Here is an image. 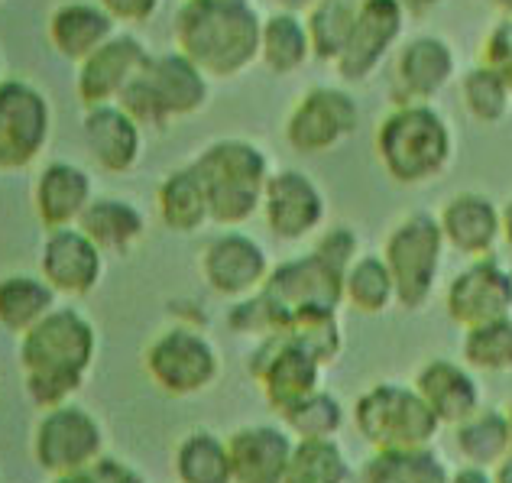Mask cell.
<instances>
[{
  "instance_id": "7bdbcfd3",
  "label": "cell",
  "mask_w": 512,
  "mask_h": 483,
  "mask_svg": "<svg viewBox=\"0 0 512 483\" xmlns=\"http://www.w3.org/2000/svg\"><path fill=\"white\" fill-rule=\"evenodd\" d=\"M480 62L493 65V69L503 75V82L512 88V20L509 17H500L490 26L487 39H483Z\"/></svg>"
},
{
  "instance_id": "681fc988",
  "label": "cell",
  "mask_w": 512,
  "mask_h": 483,
  "mask_svg": "<svg viewBox=\"0 0 512 483\" xmlns=\"http://www.w3.org/2000/svg\"><path fill=\"white\" fill-rule=\"evenodd\" d=\"M503 244L512 250V198L503 205Z\"/></svg>"
},
{
  "instance_id": "d590c367",
  "label": "cell",
  "mask_w": 512,
  "mask_h": 483,
  "mask_svg": "<svg viewBox=\"0 0 512 483\" xmlns=\"http://www.w3.org/2000/svg\"><path fill=\"white\" fill-rule=\"evenodd\" d=\"M350 467L334 438H295L282 483H347Z\"/></svg>"
},
{
  "instance_id": "9a60e30c",
  "label": "cell",
  "mask_w": 512,
  "mask_h": 483,
  "mask_svg": "<svg viewBox=\"0 0 512 483\" xmlns=\"http://www.w3.org/2000/svg\"><path fill=\"white\" fill-rule=\"evenodd\" d=\"M198 270L205 286L221 295V299H244V295L260 292L273 263L269 253L256 237H250L240 227H224L218 237L208 240V247L201 250Z\"/></svg>"
},
{
  "instance_id": "44dd1931",
  "label": "cell",
  "mask_w": 512,
  "mask_h": 483,
  "mask_svg": "<svg viewBox=\"0 0 512 483\" xmlns=\"http://www.w3.org/2000/svg\"><path fill=\"white\" fill-rule=\"evenodd\" d=\"M39 270L43 279L59 295H88L101 283L104 253L78 224L56 227L49 231L43 253H39Z\"/></svg>"
},
{
  "instance_id": "603a6c76",
  "label": "cell",
  "mask_w": 512,
  "mask_h": 483,
  "mask_svg": "<svg viewBox=\"0 0 512 483\" xmlns=\"http://www.w3.org/2000/svg\"><path fill=\"white\" fill-rule=\"evenodd\" d=\"M295 448L286 425H244L227 438L234 483H282Z\"/></svg>"
},
{
  "instance_id": "9c48e42d",
  "label": "cell",
  "mask_w": 512,
  "mask_h": 483,
  "mask_svg": "<svg viewBox=\"0 0 512 483\" xmlns=\"http://www.w3.org/2000/svg\"><path fill=\"white\" fill-rule=\"evenodd\" d=\"M406 23L409 13L402 7V0H357L347 46L341 59L334 62V72H338L341 82L357 88L380 75L399 43L406 39Z\"/></svg>"
},
{
  "instance_id": "7dc6e473",
  "label": "cell",
  "mask_w": 512,
  "mask_h": 483,
  "mask_svg": "<svg viewBox=\"0 0 512 483\" xmlns=\"http://www.w3.org/2000/svg\"><path fill=\"white\" fill-rule=\"evenodd\" d=\"M444 4H448V0H402V7H406V13L412 20H425L435 10H441Z\"/></svg>"
},
{
  "instance_id": "4dcf8cb0",
  "label": "cell",
  "mask_w": 512,
  "mask_h": 483,
  "mask_svg": "<svg viewBox=\"0 0 512 483\" xmlns=\"http://www.w3.org/2000/svg\"><path fill=\"white\" fill-rule=\"evenodd\" d=\"M457 101L464 114L480 127L503 124L512 111V88L503 82V75L487 62H477L457 78Z\"/></svg>"
},
{
  "instance_id": "c3c4849f",
  "label": "cell",
  "mask_w": 512,
  "mask_h": 483,
  "mask_svg": "<svg viewBox=\"0 0 512 483\" xmlns=\"http://www.w3.org/2000/svg\"><path fill=\"white\" fill-rule=\"evenodd\" d=\"M321 4V0H273L276 10H292V13H308L315 10Z\"/></svg>"
},
{
  "instance_id": "f6af8a7d",
  "label": "cell",
  "mask_w": 512,
  "mask_h": 483,
  "mask_svg": "<svg viewBox=\"0 0 512 483\" xmlns=\"http://www.w3.org/2000/svg\"><path fill=\"white\" fill-rule=\"evenodd\" d=\"M98 4L111 13L117 23L137 26V23L153 20L159 7H163V0H98Z\"/></svg>"
},
{
  "instance_id": "836d02e7",
  "label": "cell",
  "mask_w": 512,
  "mask_h": 483,
  "mask_svg": "<svg viewBox=\"0 0 512 483\" xmlns=\"http://www.w3.org/2000/svg\"><path fill=\"white\" fill-rule=\"evenodd\" d=\"M56 289L36 276H4L0 279V328L10 334H26L56 308Z\"/></svg>"
},
{
  "instance_id": "816d5d0a",
  "label": "cell",
  "mask_w": 512,
  "mask_h": 483,
  "mask_svg": "<svg viewBox=\"0 0 512 483\" xmlns=\"http://www.w3.org/2000/svg\"><path fill=\"white\" fill-rule=\"evenodd\" d=\"M509 419H512V406H509Z\"/></svg>"
},
{
  "instance_id": "7a4b0ae2",
  "label": "cell",
  "mask_w": 512,
  "mask_h": 483,
  "mask_svg": "<svg viewBox=\"0 0 512 483\" xmlns=\"http://www.w3.org/2000/svg\"><path fill=\"white\" fill-rule=\"evenodd\" d=\"M94 328L75 308H52L36 325L20 334V367L26 393L39 409L65 406L85 383L94 360Z\"/></svg>"
},
{
  "instance_id": "f5cc1de1",
  "label": "cell",
  "mask_w": 512,
  "mask_h": 483,
  "mask_svg": "<svg viewBox=\"0 0 512 483\" xmlns=\"http://www.w3.org/2000/svg\"><path fill=\"white\" fill-rule=\"evenodd\" d=\"M0 82H4V78H0Z\"/></svg>"
},
{
  "instance_id": "ac0fdd59",
  "label": "cell",
  "mask_w": 512,
  "mask_h": 483,
  "mask_svg": "<svg viewBox=\"0 0 512 483\" xmlns=\"http://www.w3.org/2000/svg\"><path fill=\"white\" fill-rule=\"evenodd\" d=\"M399 101H435L457 82V52L441 33H412L389 59Z\"/></svg>"
},
{
  "instance_id": "d6986e66",
  "label": "cell",
  "mask_w": 512,
  "mask_h": 483,
  "mask_svg": "<svg viewBox=\"0 0 512 483\" xmlns=\"http://www.w3.org/2000/svg\"><path fill=\"white\" fill-rule=\"evenodd\" d=\"M153 52L133 33H114L104 46H98L85 62H78L75 88L78 101L85 107L94 104H114L127 91V85L137 78Z\"/></svg>"
},
{
  "instance_id": "8d00e7d4",
  "label": "cell",
  "mask_w": 512,
  "mask_h": 483,
  "mask_svg": "<svg viewBox=\"0 0 512 483\" xmlns=\"http://www.w3.org/2000/svg\"><path fill=\"white\" fill-rule=\"evenodd\" d=\"M461 357L474 373H512V315L464 328Z\"/></svg>"
},
{
  "instance_id": "5b68a950",
  "label": "cell",
  "mask_w": 512,
  "mask_h": 483,
  "mask_svg": "<svg viewBox=\"0 0 512 483\" xmlns=\"http://www.w3.org/2000/svg\"><path fill=\"white\" fill-rule=\"evenodd\" d=\"M211 101V75L179 49L156 52L146 59L137 78L127 85L117 104L127 107L146 127H169L175 120L201 114Z\"/></svg>"
},
{
  "instance_id": "ee69618b",
  "label": "cell",
  "mask_w": 512,
  "mask_h": 483,
  "mask_svg": "<svg viewBox=\"0 0 512 483\" xmlns=\"http://www.w3.org/2000/svg\"><path fill=\"white\" fill-rule=\"evenodd\" d=\"M56 483H143L137 471H130L127 464H120L114 458H98L85 471L62 474Z\"/></svg>"
},
{
  "instance_id": "f546056e",
  "label": "cell",
  "mask_w": 512,
  "mask_h": 483,
  "mask_svg": "<svg viewBox=\"0 0 512 483\" xmlns=\"http://www.w3.org/2000/svg\"><path fill=\"white\" fill-rule=\"evenodd\" d=\"M454 445L474 467L496 471L512 454V419L503 409H480L461 425H454Z\"/></svg>"
},
{
  "instance_id": "4316f807",
  "label": "cell",
  "mask_w": 512,
  "mask_h": 483,
  "mask_svg": "<svg viewBox=\"0 0 512 483\" xmlns=\"http://www.w3.org/2000/svg\"><path fill=\"white\" fill-rule=\"evenodd\" d=\"M156 211L169 231L175 234H198L211 224V201L201 172L195 163L172 169L156 189Z\"/></svg>"
},
{
  "instance_id": "ab89813d",
  "label": "cell",
  "mask_w": 512,
  "mask_h": 483,
  "mask_svg": "<svg viewBox=\"0 0 512 483\" xmlns=\"http://www.w3.org/2000/svg\"><path fill=\"white\" fill-rule=\"evenodd\" d=\"M295 344H302L308 354L315 360H321L325 367L338 364L341 354H344V328H341V318L338 312H305V315H295L286 328Z\"/></svg>"
},
{
  "instance_id": "484cf974",
  "label": "cell",
  "mask_w": 512,
  "mask_h": 483,
  "mask_svg": "<svg viewBox=\"0 0 512 483\" xmlns=\"http://www.w3.org/2000/svg\"><path fill=\"white\" fill-rule=\"evenodd\" d=\"M49 46L69 62H85L98 46L117 33V20L101 4L91 0H69L59 4L49 17Z\"/></svg>"
},
{
  "instance_id": "8992f818",
  "label": "cell",
  "mask_w": 512,
  "mask_h": 483,
  "mask_svg": "<svg viewBox=\"0 0 512 483\" xmlns=\"http://www.w3.org/2000/svg\"><path fill=\"white\" fill-rule=\"evenodd\" d=\"M448 253L441 221L435 211H409L389 227L383 240V260L396 279V299L409 312H419L438 289V276Z\"/></svg>"
},
{
  "instance_id": "f907efd6",
  "label": "cell",
  "mask_w": 512,
  "mask_h": 483,
  "mask_svg": "<svg viewBox=\"0 0 512 483\" xmlns=\"http://www.w3.org/2000/svg\"><path fill=\"white\" fill-rule=\"evenodd\" d=\"M493 7H496V13H500V17H509L512 20V0H493Z\"/></svg>"
},
{
  "instance_id": "f35d334b",
  "label": "cell",
  "mask_w": 512,
  "mask_h": 483,
  "mask_svg": "<svg viewBox=\"0 0 512 483\" xmlns=\"http://www.w3.org/2000/svg\"><path fill=\"white\" fill-rule=\"evenodd\" d=\"M282 415V425L289 428L295 438H334L344 428V402L328 393V389H315L312 396L295 402Z\"/></svg>"
},
{
  "instance_id": "ffe728a7",
  "label": "cell",
  "mask_w": 512,
  "mask_h": 483,
  "mask_svg": "<svg viewBox=\"0 0 512 483\" xmlns=\"http://www.w3.org/2000/svg\"><path fill=\"white\" fill-rule=\"evenodd\" d=\"M82 140L91 163L111 176H127L143 156V124L117 101L85 107Z\"/></svg>"
},
{
  "instance_id": "cb8c5ba5",
  "label": "cell",
  "mask_w": 512,
  "mask_h": 483,
  "mask_svg": "<svg viewBox=\"0 0 512 483\" xmlns=\"http://www.w3.org/2000/svg\"><path fill=\"white\" fill-rule=\"evenodd\" d=\"M415 389L428 402V409L438 415L441 425H461L474 412L483 409V393L474 370L461 360L435 357L415 373Z\"/></svg>"
},
{
  "instance_id": "7c38bea8",
  "label": "cell",
  "mask_w": 512,
  "mask_h": 483,
  "mask_svg": "<svg viewBox=\"0 0 512 483\" xmlns=\"http://www.w3.org/2000/svg\"><path fill=\"white\" fill-rule=\"evenodd\" d=\"M260 218L266 231L282 244H302L308 237H318L328 221V195L318 185L312 172L282 166L273 169L263 195Z\"/></svg>"
},
{
  "instance_id": "2e32d148",
  "label": "cell",
  "mask_w": 512,
  "mask_h": 483,
  "mask_svg": "<svg viewBox=\"0 0 512 483\" xmlns=\"http://www.w3.org/2000/svg\"><path fill=\"white\" fill-rule=\"evenodd\" d=\"M101 448H104L101 425L94 422L91 412L69 406V402L56 409H46L43 422L36 425V438H33L36 464L56 477L85 471V467H91L101 458Z\"/></svg>"
},
{
  "instance_id": "e0dca14e",
  "label": "cell",
  "mask_w": 512,
  "mask_h": 483,
  "mask_svg": "<svg viewBox=\"0 0 512 483\" xmlns=\"http://www.w3.org/2000/svg\"><path fill=\"white\" fill-rule=\"evenodd\" d=\"M444 312L461 331L512 315V270L496 253L467 260L444 289Z\"/></svg>"
},
{
  "instance_id": "60d3db41",
  "label": "cell",
  "mask_w": 512,
  "mask_h": 483,
  "mask_svg": "<svg viewBox=\"0 0 512 483\" xmlns=\"http://www.w3.org/2000/svg\"><path fill=\"white\" fill-rule=\"evenodd\" d=\"M227 328L240 338H269V334H276L286 328V318L282 312L266 299V292H253V295H244V299H234L231 312H227Z\"/></svg>"
},
{
  "instance_id": "52a82bcc",
  "label": "cell",
  "mask_w": 512,
  "mask_h": 483,
  "mask_svg": "<svg viewBox=\"0 0 512 483\" xmlns=\"http://www.w3.org/2000/svg\"><path fill=\"white\" fill-rule=\"evenodd\" d=\"M354 425L373 451L428 448L441 428L415 383L370 386L354 402Z\"/></svg>"
},
{
  "instance_id": "6da1fadb",
  "label": "cell",
  "mask_w": 512,
  "mask_h": 483,
  "mask_svg": "<svg viewBox=\"0 0 512 483\" xmlns=\"http://www.w3.org/2000/svg\"><path fill=\"white\" fill-rule=\"evenodd\" d=\"M263 17L253 0H182L172 17L175 49L211 78H237L260 62Z\"/></svg>"
},
{
  "instance_id": "d4e9b609",
  "label": "cell",
  "mask_w": 512,
  "mask_h": 483,
  "mask_svg": "<svg viewBox=\"0 0 512 483\" xmlns=\"http://www.w3.org/2000/svg\"><path fill=\"white\" fill-rule=\"evenodd\" d=\"M91 201H94V182L82 166L56 159V163H49L39 172L33 205H36L39 221H43L49 231L78 224V218H82Z\"/></svg>"
},
{
  "instance_id": "277c9868",
  "label": "cell",
  "mask_w": 512,
  "mask_h": 483,
  "mask_svg": "<svg viewBox=\"0 0 512 483\" xmlns=\"http://www.w3.org/2000/svg\"><path fill=\"white\" fill-rule=\"evenodd\" d=\"M192 163L205 179L211 224L244 227L260 214L273 176V159L260 143L247 137H221L208 143Z\"/></svg>"
},
{
  "instance_id": "f1b7e54d",
  "label": "cell",
  "mask_w": 512,
  "mask_h": 483,
  "mask_svg": "<svg viewBox=\"0 0 512 483\" xmlns=\"http://www.w3.org/2000/svg\"><path fill=\"white\" fill-rule=\"evenodd\" d=\"M78 227L101 247V253L124 257V253H130L143 240L146 218L133 201L104 195V198H94L85 208V214L78 218Z\"/></svg>"
},
{
  "instance_id": "30bf717a",
  "label": "cell",
  "mask_w": 512,
  "mask_h": 483,
  "mask_svg": "<svg viewBox=\"0 0 512 483\" xmlns=\"http://www.w3.org/2000/svg\"><path fill=\"white\" fill-rule=\"evenodd\" d=\"M143 367L163 393L182 399L214 386L221 373V357L198 328L175 325L146 347Z\"/></svg>"
},
{
  "instance_id": "3957f363",
  "label": "cell",
  "mask_w": 512,
  "mask_h": 483,
  "mask_svg": "<svg viewBox=\"0 0 512 483\" xmlns=\"http://www.w3.org/2000/svg\"><path fill=\"white\" fill-rule=\"evenodd\" d=\"M373 150L389 179L415 189L448 176L457 133L435 101H396L376 124Z\"/></svg>"
},
{
  "instance_id": "b9f144b4",
  "label": "cell",
  "mask_w": 512,
  "mask_h": 483,
  "mask_svg": "<svg viewBox=\"0 0 512 483\" xmlns=\"http://www.w3.org/2000/svg\"><path fill=\"white\" fill-rule=\"evenodd\" d=\"M315 250L325 257L328 263H334L338 270L347 273V266L360 257V237L354 227L347 224H334V227H325L318 237H315Z\"/></svg>"
},
{
  "instance_id": "d6a6232c",
  "label": "cell",
  "mask_w": 512,
  "mask_h": 483,
  "mask_svg": "<svg viewBox=\"0 0 512 483\" xmlns=\"http://www.w3.org/2000/svg\"><path fill=\"white\" fill-rule=\"evenodd\" d=\"M360 483H451V471L435 451L428 448H399L376 451L363 464Z\"/></svg>"
},
{
  "instance_id": "ba28073f",
  "label": "cell",
  "mask_w": 512,
  "mask_h": 483,
  "mask_svg": "<svg viewBox=\"0 0 512 483\" xmlns=\"http://www.w3.org/2000/svg\"><path fill=\"white\" fill-rule=\"evenodd\" d=\"M360 127V98L350 85H312L292 104L282 124L289 150L299 156H328Z\"/></svg>"
},
{
  "instance_id": "1f68e13d",
  "label": "cell",
  "mask_w": 512,
  "mask_h": 483,
  "mask_svg": "<svg viewBox=\"0 0 512 483\" xmlns=\"http://www.w3.org/2000/svg\"><path fill=\"white\" fill-rule=\"evenodd\" d=\"M344 305L360 315H383L396 299V279L389 273L383 253H360L344 273Z\"/></svg>"
},
{
  "instance_id": "4fadbf2b",
  "label": "cell",
  "mask_w": 512,
  "mask_h": 483,
  "mask_svg": "<svg viewBox=\"0 0 512 483\" xmlns=\"http://www.w3.org/2000/svg\"><path fill=\"white\" fill-rule=\"evenodd\" d=\"M247 373L260 383L266 402L276 412H286L295 402L321 389L325 364L315 360L302 344H295L286 331L260 338L247 357Z\"/></svg>"
},
{
  "instance_id": "74e56055",
  "label": "cell",
  "mask_w": 512,
  "mask_h": 483,
  "mask_svg": "<svg viewBox=\"0 0 512 483\" xmlns=\"http://www.w3.org/2000/svg\"><path fill=\"white\" fill-rule=\"evenodd\" d=\"M354 13H357V0H321L315 10L305 13L315 62L334 65L341 59L350 26H354Z\"/></svg>"
},
{
  "instance_id": "bcb514c9",
  "label": "cell",
  "mask_w": 512,
  "mask_h": 483,
  "mask_svg": "<svg viewBox=\"0 0 512 483\" xmlns=\"http://www.w3.org/2000/svg\"><path fill=\"white\" fill-rule=\"evenodd\" d=\"M451 483H496V477L487 471V467L464 464L461 471H454V474H451Z\"/></svg>"
},
{
  "instance_id": "83f0119b",
  "label": "cell",
  "mask_w": 512,
  "mask_h": 483,
  "mask_svg": "<svg viewBox=\"0 0 512 483\" xmlns=\"http://www.w3.org/2000/svg\"><path fill=\"white\" fill-rule=\"evenodd\" d=\"M312 56V36H308L305 13L292 10H273L263 17V36H260V65L273 75H295L302 72Z\"/></svg>"
},
{
  "instance_id": "e575fe53",
  "label": "cell",
  "mask_w": 512,
  "mask_h": 483,
  "mask_svg": "<svg viewBox=\"0 0 512 483\" xmlns=\"http://www.w3.org/2000/svg\"><path fill=\"white\" fill-rule=\"evenodd\" d=\"M175 477L179 483H234L227 441L214 432H192L175 451Z\"/></svg>"
},
{
  "instance_id": "8fae6325",
  "label": "cell",
  "mask_w": 512,
  "mask_h": 483,
  "mask_svg": "<svg viewBox=\"0 0 512 483\" xmlns=\"http://www.w3.org/2000/svg\"><path fill=\"white\" fill-rule=\"evenodd\" d=\"M263 292L282 312L286 325L295 315H305V312H341L344 270L328 263L312 247L308 253L276 263L266 276Z\"/></svg>"
},
{
  "instance_id": "7402d4cb",
  "label": "cell",
  "mask_w": 512,
  "mask_h": 483,
  "mask_svg": "<svg viewBox=\"0 0 512 483\" xmlns=\"http://www.w3.org/2000/svg\"><path fill=\"white\" fill-rule=\"evenodd\" d=\"M448 250L467 260L490 257L503 244V208L483 192H457L438 211Z\"/></svg>"
},
{
  "instance_id": "5bb4252c",
  "label": "cell",
  "mask_w": 512,
  "mask_h": 483,
  "mask_svg": "<svg viewBox=\"0 0 512 483\" xmlns=\"http://www.w3.org/2000/svg\"><path fill=\"white\" fill-rule=\"evenodd\" d=\"M52 130V107L30 82H0V172H17L43 156Z\"/></svg>"
}]
</instances>
